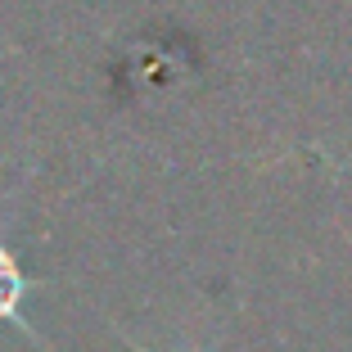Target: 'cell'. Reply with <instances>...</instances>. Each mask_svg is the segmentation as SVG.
<instances>
[{"label":"cell","instance_id":"cell-1","mask_svg":"<svg viewBox=\"0 0 352 352\" xmlns=\"http://www.w3.org/2000/svg\"><path fill=\"white\" fill-rule=\"evenodd\" d=\"M28 289H32L28 271L19 267V258L10 253V244H0V325H19L28 339L45 343L41 334L28 325V316H23V298H28ZM45 348H50V343H45Z\"/></svg>","mask_w":352,"mask_h":352},{"label":"cell","instance_id":"cell-2","mask_svg":"<svg viewBox=\"0 0 352 352\" xmlns=\"http://www.w3.org/2000/svg\"><path fill=\"white\" fill-rule=\"evenodd\" d=\"M131 352H149V348H140V343H131Z\"/></svg>","mask_w":352,"mask_h":352}]
</instances>
